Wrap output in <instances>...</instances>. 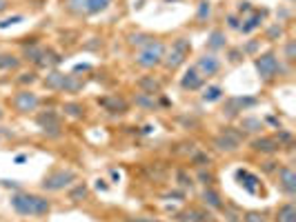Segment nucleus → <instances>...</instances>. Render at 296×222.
I'll return each instance as SVG.
<instances>
[{"label":"nucleus","instance_id":"27","mask_svg":"<svg viewBox=\"0 0 296 222\" xmlns=\"http://www.w3.org/2000/svg\"><path fill=\"white\" fill-rule=\"evenodd\" d=\"M80 87H83V80H78L76 76H67L65 78V85H63V91L73 93V91H78Z\"/></svg>","mask_w":296,"mask_h":222},{"label":"nucleus","instance_id":"16","mask_svg":"<svg viewBox=\"0 0 296 222\" xmlns=\"http://www.w3.org/2000/svg\"><path fill=\"white\" fill-rule=\"evenodd\" d=\"M276 222H296V205L294 203H287L283 207H279Z\"/></svg>","mask_w":296,"mask_h":222},{"label":"nucleus","instance_id":"6","mask_svg":"<svg viewBox=\"0 0 296 222\" xmlns=\"http://www.w3.org/2000/svg\"><path fill=\"white\" fill-rule=\"evenodd\" d=\"M256 71H258V76L265 80H272V78H276L279 76V71H281V63H279V58H276V53H272V51H267L263 53V56H258L256 58Z\"/></svg>","mask_w":296,"mask_h":222},{"label":"nucleus","instance_id":"39","mask_svg":"<svg viewBox=\"0 0 296 222\" xmlns=\"http://www.w3.org/2000/svg\"><path fill=\"white\" fill-rule=\"evenodd\" d=\"M227 23H230V27H232V29H240L238 20H236V18H234V16H230V18H227Z\"/></svg>","mask_w":296,"mask_h":222},{"label":"nucleus","instance_id":"36","mask_svg":"<svg viewBox=\"0 0 296 222\" xmlns=\"http://www.w3.org/2000/svg\"><path fill=\"white\" fill-rule=\"evenodd\" d=\"M33 80H36V73H23V76H20V83L23 85H31Z\"/></svg>","mask_w":296,"mask_h":222},{"label":"nucleus","instance_id":"46","mask_svg":"<svg viewBox=\"0 0 296 222\" xmlns=\"http://www.w3.org/2000/svg\"><path fill=\"white\" fill-rule=\"evenodd\" d=\"M0 120H3V109H0Z\"/></svg>","mask_w":296,"mask_h":222},{"label":"nucleus","instance_id":"37","mask_svg":"<svg viewBox=\"0 0 296 222\" xmlns=\"http://www.w3.org/2000/svg\"><path fill=\"white\" fill-rule=\"evenodd\" d=\"M178 180H180V187H192V178H187L183 171H178Z\"/></svg>","mask_w":296,"mask_h":222},{"label":"nucleus","instance_id":"5","mask_svg":"<svg viewBox=\"0 0 296 222\" xmlns=\"http://www.w3.org/2000/svg\"><path fill=\"white\" fill-rule=\"evenodd\" d=\"M71 183H76V171L56 169L43 180V189L45 191H63L65 187H69Z\"/></svg>","mask_w":296,"mask_h":222},{"label":"nucleus","instance_id":"9","mask_svg":"<svg viewBox=\"0 0 296 222\" xmlns=\"http://www.w3.org/2000/svg\"><path fill=\"white\" fill-rule=\"evenodd\" d=\"M38 127L43 129L45 133H49V136H60V120L53 111H47V113H40L38 116Z\"/></svg>","mask_w":296,"mask_h":222},{"label":"nucleus","instance_id":"2","mask_svg":"<svg viewBox=\"0 0 296 222\" xmlns=\"http://www.w3.org/2000/svg\"><path fill=\"white\" fill-rule=\"evenodd\" d=\"M165 58V45L160 43V40H150L145 47H140L138 56H136V63L140 67H145V69H154V67H158L163 63Z\"/></svg>","mask_w":296,"mask_h":222},{"label":"nucleus","instance_id":"20","mask_svg":"<svg viewBox=\"0 0 296 222\" xmlns=\"http://www.w3.org/2000/svg\"><path fill=\"white\" fill-rule=\"evenodd\" d=\"M203 203L207 207H212V209H223V200H220V196L214 189H205L203 191Z\"/></svg>","mask_w":296,"mask_h":222},{"label":"nucleus","instance_id":"29","mask_svg":"<svg viewBox=\"0 0 296 222\" xmlns=\"http://www.w3.org/2000/svg\"><path fill=\"white\" fill-rule=\"evenodd\" d=\"M83 198H87V187L80 183V185H76V187H73V189L69 191V200L78 203V200H83Z\"/></svg>","mask_w":296,"mask_h":222},{"label":"nucleus","instance_id":"43","mask_svg":"<svg viewBox=\"0 0 296 222\" xmlns=\"http://www.w3.org/2000/svg\"><path fill=\"white\" fill-rule=\"evenodd\" d=\"M250 9H252L250 3H240V5H238V11H240V13H243V11H250Z\"/></svg>","mask_w":296,"mask_h":222},{"label":"nucleus","instance_id":"26","mask_svg":"<svg viewBox=\"0 0 296 222\" xmlns=\"http://www.w3.org/2000/svg\"><path fill=\"white\" fill-rule=\"evenodd\" d=\"M63 111L67 113L69 118H83V105H78V103H67L65 107H63Z\"/></svg>","mask_w":296,"mask_h":222},{"label":"nucleus","instance_id":"41","mask_svg":"<svg viewBox=\"0 0 296 222\" xmlns=\"http://www.w3.org/2000/svg\"><path fill=\"white\" fill-rule=\"evenodd\" d=\"M96 189H98V191H107V185H105V180H96Z\"/></svg>","mask_w":296,"mask_h":222},{"label":"nucleus","instance_id":"15","mask_svg":"<svg viewBox=\"0 0 296 222\" xmlns=\"http://www.w3.org/2000/svg\"><path fill=\"white\" fill-rule=\"evenodd\" d=\"M100 105H103L107 111H112V113H125L127 111V103L123 98H116V96H114V98H103V100H100Z\"/></svg>","mask_w":296,"mask_h":222},{"label":"nucleus","instance_id":"18","mask_svg":"<svg viewBox=\"0 0 296 222\" xmlns=\"http://www.w3.org/2000/svg\"><path fill=\"white\" fill-rule=\"evenodd\" d=\"M236 180H240V185H243L250 193H256V176H252V173L240 169V171H236Z\"/></svg>","mask_w":296,"mask_h":222},{"label":"nucleus","instance_id":"23","mask_svg":"<svg viewBox=\"0 0 296 222\" xmlns=\"http://www.w3.org/2000/svg\"><path fill=\"white\" fill-rule=\"evenodd\" d=\"M223 98V89L216 85H212V87H207V89L203 91V100L205 103H216V100Z\"/></svg>","mask_w":296,"mask_h":222},{"label":"nucleus","instance_id":"13","mask_svg":"<svg viewBox=\"0 0 296 222\" xmlns=\"http://www.w3.org/2000/svg\"><path fill=\"white\" fill-rule=\"evenodd\" d=\"M254 105H256V98H230L225 111H227V116H236L238 111L247 109V107H254Z\"/></svg>","mask_w":296,"mask_h":222},{"label":"nucleus","instance_id":"17","mask_svg":"<svg viewBox=\"0 0 296 222\" xmlns=\"http://www.w3.org/2000/svg\"><path fill=\"white\" fill-rule=\"evenodd\" d=\"M65 73H60V71H51L49 76L45 78V85L49 87V89H56V91H63V85H65Z\"/></svg>","mask_w":296,"mask_h":222},{"label":"nucleus","instance_id":"40","mask_svg":"<svg viewBox=\"0 0 296 222\" xmlns=\"http://www.w3.org/2000/svg\"><path fill=\"white\" fill-rule=\"evenodd\" d=\"M240 56H243V53H240V51H230V60H232V63H238Z\"/></svg>","mask_w":296,"mask_h":222},{"label":"nucleus","instance_id":"34","mask_svg":"<svg viewBox=\"0 0 296 222\" xmlns=\"http://www.w3.org/2000/svg\"><path fill=\"white\" fill-rule=\"evenodd\" d=\"M285 58L290 60V63L296 58V45H294V40H290V43H287V47H285Z\"/></svg>","mask_w":296,"mask_h":222},{"label":"nucleus","instance_id":"32","mask_svg":"<svg viewBox=\"0 0 296 222\" xmlns=\"http://www.w3.org/2000/svg\"><path fill=\"white\" fill-rule=\"evenodd\" d=\"M283 36V25H272L270 29H267V38L270 40H279Z\"/></svg>","mask_w":296,"mask_h":222},{"label":"nucleus","instance_id":"42","mask_svg":"<svg viewBox=\"0 0 296 222\" xmlns=\"http://www.w3.org/2000/svg\"><path fill=\"white\" fill-rule=\"evenodd\" d=\"M200 180H203L205 185H210V183H212V176H210V173H205V171H203V173H200Z\"/></svg>","mask_w":296,"mask_h":222},{"label":"nucleus","instance_id":"14","mask_svg":"<svg viewBox=\"0 0 296 222\" xmlns=\"http://www.w3.org/2000/svg\"><path fill=\"white\" fill-rule=\"evenodd\" d=\"M279 147H281V143H276L274 138H256L252 143V149L261 151V153H276Z\"/></svg>","mask_w":296,"mask_h":222},{"label":"nucleus","instance_id":"31","mask_svg":"<svg viewBox=\"0 0 296 222\" xmlns=\"http://www.w3.org/2000/svg\"><path fill=\"white\" fill-rule=\"evenodd\" d=\"M136 105H138V107H150V109H154V107H156L154 98H150V93H138V96H136Z\"/></svg>","mask_w":296,"mask_h":222},{"label":"nucleus","instance_id":"25","mask_svg":"<svg viewBox=\"0 0 296 222\" xmlns=\"http://www.w3.org/2000/svg\"><path fill=\"white\" fill-rule=\"evenodd\" d=\"M240 127H243L245 131H250V133H258L261 129H263V123H261V120H256V118H243Z\"/></svg>","mask_w":296,"mask_h":222},{"label":"nucleus","instance_id":"19","mask_svg":"<svg viewBox=\"0 0 296 222\" xmlns=\"http://www.w3.org/2000/svg\"><path fill=\"white\" fill-rule=\"evenodd\" d=\"M138 87L143 89V93H150V96H154V93L160 91V83H158V80H154L152 76L140 78V80H138Z\"/></svg>","mask_w":296,"mask_h":222},{"label":"nucleus","instance_id":"28","mask_svg":"<svg viewBox=\"0 0 296 222\" xmlns=\"http://www.w3.org/2000/svg\"><path fill=\"white\" fill-rule=\"evenodd\" d=\"M180 220L183 222H207L210 216H205V213H200V211H187L180 216Z\"/></svg>","mask_w":296,"mask_h":222},{"label":"nucleus","instance_id":"44","mask_svg":"<svg viewBox=\"0 0 296 222\" xmlns=\"http://www.w3.org/2000/svg\"><path fill=\"white\" fill-rule=\"evenodd\" d=\"M256 47H258L256 43H250V45H247V49H245V51H254V49H256ZM245 51H243V53H245Z\"/></svg>","mask_w":296,"mask_h":222},{"label":"nucleus","instance_id":"1","mask_svg":"<svg viewBox=\"0 0 296 222\" xmlns=\"http://www.w3.org/2000/svg\"><path fill=\"white\" fill-rule=\"evenodd\" d=\"M11 207L20 216H45V213H49V209H51L49 200L33 196V193H13Z\"/></svg>","mask_w":296,"mask_h":222},{"label":"nucleus","instance_id":"21","mask_svg":"<svg viewBox=\"0 0 296 222\" xmlns=\"http://www.w3.org/2000/svg\"><path fill=\"white\" fill-rule=\"evenodd\" d=\"M263 16H265V11H261V13H252V16L245 20V25H240V31H243V33H252V31L261 25V20H263Z\"/></svg>","mask_w":296,"mask_h":222},{"label":"nucleus","instance_id":"11","mask_svg":"<svg viewBox=\"0 0 296 222\" xmlns=\"http://www.w3.org/2000/svg\"><path fill=\"white\" fill-rule=\"evenodd\" d=\"M196 69H198L200 76H214V73L220 69V60L214 56V53H205V56L198 60Z\"/></svg>","mask_w":296,"mask_h":222},{"label":"nucleus","instance_id":"4","mask_svg":"<svg viewBox=\"0 0 296 222\" xmlns=\"http://www.w3.org/2000/svg\"><path fill=\"white\" fill-rule=\"evenodd\" d=\"M190 49H192V45H190V40L187 38H178V40H174V45H172V49L167 51V56L163 58V63L167 69H178L180 65L185 63V58L190 56Z\"/></svg>","mask_w":296,"mask_h":222},{"label":"nucleus","instance_id":"8","mask_svg":"<svg viewBox=\"0 0 296 222\" xmlns=\"http://www.w3.org/2000/svg\"><path fill=\"white\" fill-rule=\"evenodd\" d=\"M240 140H243V136H240L238 131L234 129H225L220 136H216V140H214V145H216L218 151H236L240 147Z\"/></svg>","mask_w":296,"mask_h":222},{"label":"nucleus","instance_id":"12","mask_svg":"<svg viewBox=\"0 0 296 222\" xmlns=\"http://www.w3.org/2000/svg\"><path fill=\"white\" fill-rule=\"evenodd\" d=\"M279 187L287 193V196H294L296 193V173L290 169V167H283V169L279 171Z\"/></svg>","mask_w":296,"mask_h":222},{"label":"nucleus","instance_id":"33","mask_svg":"<svg viewBox=\"0 0 296 222\" xmlns=\"http://www.w3.org/2000/svg\"><path fill=\"white\" fill-rule=\"evenodd\" d=\"M210 11H212L210 3H207V0H203V3H200V7H198V18H200V20L207 18V16H210Z\"/></svg>","mask_w":296,"mask_h":222},{"label":"nucleus","instance_id":"45","mask_svg":"<svg viewBox=\"0 0 296 222\" xmlns=\"http://www.w3.org/2000/svg\"><path fill=\"white\" fill-rule=\"evenodd\" d=\"M7 5H9V3H7V0H0V13H3V11L7 9Z\"/></svg>","mask_w":296,"mask_h":222},{"label":"nucleus","instance_id":"3","mask_svg":"<svg viewBox=\"0 0 296 222\" xmlns=\"http://www.w3.org/2000/svg\"><path fill=\"white\" fill-rule=\"evenodd\" d=\"M112 5V0H67L65 7L67 11L76 13V16H94V13L105 11Z\"/></svg>","mask_w":296,"mask_h":222},{"label":"nucleus","instance_id":"38","mask_svg":"<svg viewBox=\"0 0 296 222\" xmlns=\"http://www.w3.org/2000/svg\"><path fill=\"white\" fill-rule=\"evenodd\" d=\"M245 222H265V220H263V216H258V213H247Z\"/></svg>","mask_w":296,"mask_h":222},{"label":"nucleus","instance_id":"35","mask_svg":"<svg viewBox=\"0 0 296 222\" xmlns=\"http://www.w3.org/2000/svg\"><path fill=\"white\" fill-rule=\"evenodd\" d=\"M20 20H23V16H11V18H7V20H3V23H0V29H7L9 25H16V23H20Z\"/></svg>","mask_w":296,"mask_h":222},{"label":"nucleus","instance_id":"10","mask_svg":"<svg viewBox=\"0 0 296 222\" xmlns=\"http://www.w3.org/2000/svg\"><path fill=\"white\" fill-rule=\"evenodd\" d=\"M203 76L198 73V69L196 67H190V69L185 71V76H183V80H180V87H183L185 91H196V89H200L203 87Z\"/></svg>","mask_w":296,"mask_h":222},{"label":"nucleus","instance_id":"30","mask_svg":"<svg viewBox=\"0 0 296 222\" xmlns=\"http://www.w3.org/2000/svg\"><path fill=\"white\" fill-rule=\"evenodd\" d=\"M150 36H145V33H134V36H130V45L132 47H145L147 43H150Z\"/></svg>","mask_w":296,"mask_h":222},{"label":"nucleus","instance_id":"24","mask_svg":"<svg viewBox=\"0 0 296 222\" xmlns=\"http://www.w3.org/2000/svg\"><path fill=\"white\" fill-rule=\"evenodd\" d=\"M20 65V60L16 56H11V53H0V71L5 69H16Z\"/></svg>","mask_w":296,"mask_h":222},{"label":"nucleus","instance_id":"7","mask_svg":"<svg viewBox=\"0 0 296 222\" xmlns=\"http://www.w3.org/2000/svg\"><path fill=\"white\" fill-rule=\"evenodd\" d=\"M38 105H40V98H38L33 91H29V89H23L20 93H16V96H13V107H16L20 113L36 111Z\"/></svg>","mask_w":296,"mask_h":222},{"label":"nucleus","instance_id":"22","mask_svg":"<svg viewBox=\"0 0 296 222\" xmlns=\"http://www.w3.org/2000/svg\"><path fill=\"white\" fill-rule=\"evenodd\" d=\"M207 47H210V49H214V51H216V49H223V47H225V33L223 31H212L210 33V38H207Z\"/></svg>","mask_w":296,"mask_h":222}]
</instances>
